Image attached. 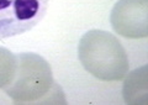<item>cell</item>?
Wrapping results in <instances>:
<instances>
[{
	"instance_id": "6da1fadb",
	"label": "cell",
	"mask_w": 148,
	"mask_h": 105,
	"mask_svg": "<svg viewBox=\"0 0 148 105\" xmlns=\"http://www.w3.org/2000/svg\"><path fill=\"white\" fill-rule=\"evenodd\" d=\"M16 69L10 84L4 88L8 97L15 104H40L43 99L66 102L61 88L54 83L49 63L37 53L24 52L15 54ZM45 103V102H43Z\"/></svg>"
},
{
	"instance_id": "7a4b0ae2",
	"label": "cell",
	"mask_w": 148,
	"mask_h": 105,
	"mask_svg": "<svg viewBox=\"0 0 148 105\" xmlns=\"http://www.w3.org/2000/svg\"><path fill=\"white\" fill-rule=\"evenodd\" d=\"M78 57L88 73L103 82H119L128 73L127 53L112 34L90 30L82 36Z\"/></svg>"
},
{
	"instance_id": "3957f363",
	"label": "cell",
	"mask_w": 148,
	"mask_h": 105,
	"mask_svg": "<svg viewBox=\"0 0 148 105\" xmlns=\"http://www.w3.org/2000/svg\"><path fill=\"white\" fill-rule=\"evenodd\" d=\"M46 8V0H0V38L32 29Z\"/></svg>"
},
{
	"instance_id": "277c9868",
	"label": "cell",
	"mask_w": 148,
	"mask_h": 105,
	"mask_svg": "<svg viewBox=\"0 0 148 105\" xmlns=\"http://www.w3.org/2000/svg\"><path fill=\"white\" fill-rule=\"evenodd\" d=\"M114 31L126 38L148 36V0H119L111 10Z\"/></svg>"
},
{
	"instance_id": "5b68a950",
	"label": "cell",
	"mask_w": 148,
	"mask_h": 105,
	"mask_svg": "<svg viewBox=\"0 0 148 105\" xmlns=\"http://www.w3.org/2000/svg\"><path fill=\"white\" fill-rule=\"evenodd\" d=\"M122 97L126 104H148V66L145 65L125 75Z\"/></svg>"
},
{
	"instance_id": "8992f818",
	"label": "cell",
	"mask_w": 148,
	"mask_h": 105,
	"mask_svg": "<svg viewBox=\"0 0 148 105\" xmlns=\"http://www.w3.org/2000/svg\"><path fill=\"white\" fill-rule=\"evenodd\" d=\"M16 69V57L9 49L0 47V89L10 84Z\"/></svg>"
}]
</instances>
